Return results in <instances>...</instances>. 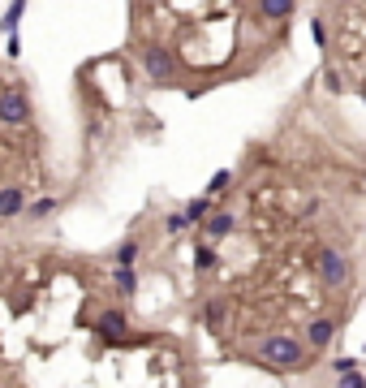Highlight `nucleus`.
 <instances>
[{
    "label": "nucleus",
    "mask_w": 366,
    "mask_h": 388,
    "mask_svg": "<svg viewBox=\"0 0 366 388\" xmlns=\"http://www.w3.org/2000/svg\"><path fill=\"white\" fill-rule=\"evenodd\" d=\"M259 358L272 363V367H301L306 363V345L293 341V336H284V332H276V336H263L259 341Z\"/></svg>",
    "instance_id": "nucleus-1"
},
{
    "label": "nucleus",
    "mask_w": 366,
    "mask_h": 388,
    "mask_svg": "<svg viewBox=\"0 0 366 388\" xmlns=\"http://www.w3.org/2000/svg\"><path fill=\"white\" fill-rule=\"evenodd\" d=\"M314 268H319L323 285H332V289H341V285L354 281V268H349V259H345L341 250H332V246H323L319 255H314Z\"/></svg>",
    "instance_id": "nucleus-2"
},
{
    "label": "nucleus",
    "mask_w": 366,
    "mask_h": 388,
    "mask_svg": "<svg viewBox=\"0 0 366 388\" xmlns=\"http://www.w3.org/2000/svg\"><path fill=\"white\" fill-rule=\"evenodd\" d=\"M0 121L5 125H26L30 121V100L22 87H5L0 91Z\"/></svg>",
    "instance_id": "nucleus-3"
},
{
    "label": "nucleus",
    "mask_w": 366,
    "mask_h": 388,
    "mask_svg": "<svg viewBox=\"0 0 366 388\" xmlns=\"http://www.w3.org/2000/svg\"><path fill=\"white\" fill-rule=\"evenodd\" d=\"M142 69H147L155 83H172V74H177V56H172L168 47H147V52H142Z\"/></svg>",
    "instance_id": "nucleus-4"
},
{
    "label": "nucleus",
    "mask_w": 366,
    "mask_h": 388,
    "mask_svg": "<svg viewBox=\"0 0 366 388\" xmlns=\"http://www.w3.org/2000/svg\"><path fill=\"white\" fill-rule=\"evenodd\" d=\"M95 332H100L108 345H121L125 332H130V319H125V311H104L100 319H95Z\"/></svg>",
    "instance_id": "nucleus-5"
},
{
    "label": "nucleus",
    "mask_w": 366,
    "mask_h": 388,
    "mask_svg": "<svg viewBox=\"0 0 366 388\" xmlns=\"http://www.w3.org/2000/svg\"><path fill=\"white\" fill-rule=\"evenodd\" d=\"M26 190L22 186H5V190H0V220H9V216H22L26 212Z\"/></svg>",
    "instance_id": "nucleus-6"
},
{
    "label": "nucleus",
    "mask_w": 366,
    "mask_h": 388,
    "mask_svg": "<svg viewBox=\"0 0 366 388\" xmlns=\"http://www.w3.org/2000/svg\"><path fill=\"white\" fill-rule=\"evenodd\" d=\"M332 336H336V323H332V319H314L310 328H306V345L310 349H328Z\"/></svg>",
    "instance_id": "nucleus-7"
},
{
    "label": "nucleus",
    "mask_w": 366,
    "mask_h": 388,
    "mask_svg": "<svg viewBox=\"0 0 366 388\" xmlns=\"http://www.w3.org/2000/svg\"><path fill=\"white\" fill-rule=\"evenodd\" d=\"M203 229H207V237H211V241H220V237H229V233L237 229V220H233L229 212H216L211 220H207V224H203Z\"/></svg>",
    "instance_id": "nucleus-8"
},
{
    "label": "nucleus",
    "mask_w": 366,
    "mask_h": 388,
    "mask_svg": "<svg viewBox=\"0 0 366 388\" xmlns=\"http://www.w3.org/2000/svg\"><path fill=\"white\" fill-rule=\"evenodd\" d=\"M26 18V5H22V0H13V5L5 9V18H0V30H5V39H13V35H18V22Z\"/></svg>",
    "instance_id": "nucleus-9"
},
{
    "label": "nucleus",
    "mask_w": 366,
    "mask_h": 388,
    "mask_svg": "<svg viewBox=\"0 0 366 388\" xmlns=\"http://www.w3.org/2000/svg\"><path fill=\"white\" fill-rule=\"evenodd\" d=\"M185 220L190 224H207V220H211V199H207V194H203V199H190L185 203Z\"/></svg>",
    "instance_id": "nucleus-10"
},
{
    "label": "nucleus",
    "mask_w": 366,
    "mask_h": 388,
    "mask_svg": "<svg viewBox=\"0 0 366 388\" xmlns=\"http://www.w3.org/2000/svg\"><path fill=\"white\" fill-rule=\"evenodd\" d=\"M113 281H117V294H121V298H134V294H138V272H134V268H117Z\"/></svg>",
    "instance_id": "nucleus-11"
},
{
    "label": "nucleus",
    "mask_w": 366,
    "mask_h": 388,
    "mask_svg": "<svg viewBox=\"0 0 366 388\" xmlns=\"http://www.w3.org/2000/svg\"><path fill=\"white\" fill-rule=\"evenodd\" d=\"M225 315H229V302L225 298H211L203 306V319H207V328H225Z\"/></svg>",
    "instance_id": "nucleus-12"
},
{
    "label": "nucleus",
    "mask_w": 366,
    "mask_h": 388,
    "mask_svg": "<svg viewBox=\"0 0 366 388\" xmlns=\"http://www.w3.org/2000/svg\"><path fill=\"white\" fill-rule=\"evenodd\" d=\"M134 259H138V237H125L117 246V268H134Z\"/></svg>",
    "instance_id": "nucleus-13"
},
{
    "label": "nucleus",
    "mask_w": 366,
    "mask_h": 388,
    "mask_svg": "<svg viewBox=\"0 0 366 388\" xmlns=\"http://www.w3.org/2000/svg\"><path fill=\"white\" fill-rule=\"evenodd\" d=\"M259 13H263V18H289L293 5H289V0H267V5H259Z\"/></svg>",
    "instance_id": "nucleus-14"
},
{
    "label": "nucleus",
    "mask_w": 366,
    "mask_h": 388,
    "mask_svg": "<svg viewBox=\"0 0 366 388\" xmlns=\"http://www.w3.org/2000/svg\"><path fill=\"white\" fill-rule=\"evenodd\" d=\"M216 263H220V255H216L211 246H198V250H194V268H198V272H211Z\"/></svg>",
    "instance_id": "nucleus-15"
},
{
    "label": "nucleus",
    "mask_w": 366,
    "mask_h": 388,
    "mask_svg": "<svg viewBox=\"0 0 366 388\" xmlns=\"http://www.w3.org/2000/svg\"><path fill=\"white\" fill-rule=\"evenodd\" d=\"M185 229H190L185 212H172V216H164V233H168V237H177V233H185Z\"/></svg>",
    "instance_id": "nucleus-16"
},
{
    "label": "nucleus",
    "mask_w": 366,
    "mask_h": 388,
    "mask_svg": "<svg viewBox=\"0 0 366 388\" xmlns=\"http://www.w3.org/2000/svg\"><path fill=\"white\" fill-rule=\"evenodd\" d=\"M229 186H233V173H229V169H220L211 182H207V199H211V194H220V190H229Z\"/></svg>",
    "instance_id": "nucleus-17"
},
{
    "label": "nucleus",
    "mask_w": 366,
    "mask_h": 388,
    "mask_svg": "<svg viewBox=\"0 0 366 388\" xmlns=\"http://www.w3.org/2000/svg\"><path fill=\"white\" fill-rule=\"evenodd\" d=\"M52 207H56V199H39V203H30V207H26V216H35V220H39V216L52 212Z\"/></svg>",
    "instance_id": "nucleus-18"
},
{
    "label": "nucleus",
    "mask_w": 366,
    "mask_h": 388,
    "mask_svg": "<svg viewBox=\"0 0 366 388\" xmlns=\"http://www.w3.org/2000/svg\"><path fill=\"white\" fill-rule=\"evenodd\" d=\"M332 371H336L341 380H345V376H354V371H358V358H336V363H332Z\"/></svg>",
    "instance_id": "nucleus-19"
},
{
    "label": "nucleus",
    "mask_w": 366,
    "mask_h": 388,
    "mask_svg": "<svg viewBox=\"0 0 366 388\" xmlns=\"http://www.w3.org/2000/svg\"><path fill=\"white\" fill-rule=\"evenodd\" d=\"M310 39H314V43H319V47H328V26H323L319 18H314V22H310Z\"/></svg>",
    "instance_id": "nucleus-20"
},
{
    "label": "nucleus",
    "mask_w": 366,
    "mask_h": 388,
    "mask_svg": "<svg viewBox=\"0 0 366 388\" xmlns=\"http://www.w3.org/2000/svg\"><path fill=\"white\" fill-rule=\"evenodd\" d=\"M336 388H366V380H362V376H358V371H354V376H345V380H341Z\"/></svg>",
    "instance_id": "nucleus-21"
},
{
    "label": "nucleus",
    "mask_w": 366,
    "mask_h": 388,
    "mask_svg": "<svg viewBox=\"0 0 366 388\" xmlns=\"http://www.w3.org/2000/svg\"><path fill=\"white\" fill-rule=\"evenodd\" d=\"M323 83H328V91H341V74H336V69H328V74H323Z\"/></svg>",
    "instance_id": "nucleus-22"
},
{
    "label": "nucleus",
    "mask_w": 366,
    "mask_h": 388,
    "mask_svg": "<svg viewBox=\"0 0 366 388\" xmlns=\"http://www.w3.org/2000/svg\"><path fill=\"white\" fill-rule=\"evenodd\" d=\"M358 95H362V104H366V87H362V91H358Z\"/></svg>",
    "instance_id": "nucleus-23"
},
{
    "label": "nucleus",
    "mask_w": 366,
    "mask_h": 388,
    "mask_svg": "<svg viewBox=\"0 0 366 388\" xmlns=\"http://www.w3.org/2000/svg\"><path fill=\"white\" fill-rule=\"evenodd\" d=\"M362 190H366V173H362Z\"/></svg>",
    "instance_id": "nucleus-24"
}]
</instances>
